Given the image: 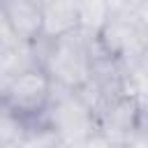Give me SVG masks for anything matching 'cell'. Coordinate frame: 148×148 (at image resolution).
<instances>
[{"label": "cell", "instance_id": "obj_1", "mask_svg": "<svg viewBox=\"0 0 148 148\" xmlns=\"http://www.w3.org/2000/svg\"><path fill=\"white\" fill-rule=\"evenodd\" d=\"M32 46L37 53L39 69H44V74L56 86H62L69 90H81L88 83L92 58L99 51L97 37L86 35L81 30L58 42L39 39Z\"/></svg>", "mask_w": 148, "mask_h": 148}, {"label": "cell", "instance_id": "obj_2", "mask_svg": "<svg viewBox=\"0 0 148 148\" xmlns=\"http://www.w3.org/2000/svg\"><path fill=\"white\" fill-rule=\"evenodd\" d=\"M97 44L104 56L118 60L125 67L139 62L148 49V28L136 14L134 2H111V16L97 35Z\"/></svg>", "mask_w": 148, "mask_h": 148}, {"label": "cell", "instance_id": "obj_3", "mask_svg": "<svg viewBox=\"0 0 148 148\" xmlns=\"http://www.w3.org/2000/svg\"><path fill=\"white\" fill-rule=\"evenodd\" d=\"M39 123H44L58 136V141L67 148L86 141L88 136H92L97 132V120H95L92 111L83 104L79 92L56 86V83L51 90V99H49L44 113L39 116Z\"/></svg>", "mask_w": 148, "mask_h": 148}, {"label": "cell", "instance_id": "obj_4", "mask_svg": "<svg viewBox=\"0 0 148 148\" xmlns=\"http://www.w3.org/2000/svg\"><path fill=\"white\" fill-rule=\"evenodd\" d=\"M51 90H53L51 79L44 74V69L35 67L9 81L2 104L9 111H14L21 120L32 123V120H39V116L44 113L51 99Z\"/></svg>", "mask_w": 148, "mask_h": 148}, {"label": "cell", "instance_id": "obj_5", "mask_svg": "<svg viewBox=\"0 0 148 148\" xmlns=\"http://www.w3.org/2000/svg\"><path fill=\"white\" fill-rule=\"evenodd\" d=\"M139 99L120 95L97 116V132H102L113 146H125L136 132Z\"/></svg>", "mask_w": 148, "mask_h": 148}, {"label": "cell", "instance_id": "obj_6", "mask_svg": "<svg viewBox=\"0 0 148 148\" xmlns=\"http://www.w3.org/2000/svg\"><path fill=\"white\" fill-rule=\"evenodd\" d=\"M7 25L18 44H37L42 39V0H9L0 2Z\"/></svg>", "mask_w": 148, "mask_h": 148}, {"label": "cell", "instance_id": "obj_7", "mask_svg": "<svg viewBox=\"0 0 148 148\" xmlns=\"http://www.w3.org/2000/svg\"><path fill=\"white\" fill-rule=\"evenodd\" d=\"M79 32V7L76 2L42 0V39L58 42Z\"/></svg>", "mask_w": 148, "mask_h": 148}, {"label": "cell", "instance_id": "obj_8", "mask_svg": "<svg viewBox=\"0 0 148 148\" xmlns=\"http://www.w3.org/2000/svg\"><path fill=\"white\" fill-rule=\"evenodd\" d=\"M39 67L35 46L30 44H0V79H16L30 69Z\"/></svg>", "mask_w": 148, "mask_h": 148}, {"label": "cell", "instance_id": "obj_9", "mask_svg": "<svg viewBox=\"0 0 148 148\" xmlns=\"http://www.w3.org/2000/svg\"><path fill=\"white\" fill-rule=\"evenodd\" d=\"M76 7H79V30L97 37L111 16V2L88 0V2H76Z\"/></svg>", "mask_w": 148, "mask_h": 148}, {"label": "cell", "instance_id": "obj_10", "mask_svg": "<svg viewBox=\"0 0 148 148\" xmlns=\"http://www.w3.org/2000/svg\"><path fill=\"white\" fill-rule=\"evenodd\" d=\"M25 132V120L0 104V148H16Z\"/></svg>", "mask_w": 148, "mask_h": 148}, {"label": "cell", "instance_id": "obj_11", "mask_svg": "<svg viewBox=\"0 0 148 148\" xmlns=\"http://www.w3.org/2000/svg\"><path fill=\"white\" fill-rule=\"evenodd\" d=\"M72 148H113V143H111L102 132H95L92 136H88L86 141H81V143L72 146Z\"/></svg>", "mask_w": 148, "mask_h": 148}, {"label": "cell", "instance_id": "obj_12", "mask_svg": "<svg viewBox=\"0 0 148 148\" xmlns=\"http://www.w3.org/2000/svg\"><path fill=\"white\" fill-rule=\"evenodd\" d=\"M136 132L148 139V99L139 102V116H136Z\"/></svg>", "mask_w": 148, "mask_h": 148}, {"label": "cell", "instance_id": "obj_13", "mask_svg": "<svg viewBox=\"0 0 148 148\" xmlns=\"http://www.w3.org/2000/svg\"><path fill=\"white\" fill-rule=\"evenodd\" d=\"M136 65H139V67H141L143 72H148V49L143 51V56L139 58V62H136Z\"/></svg>", "mask_w": 148, "mask_h": 148}, {"label": "cell", "instance_id": "obj_14", "mask_svg": "<svg viewBox=\"0 0 148 148\" xmlns=\"http://www.w3.org/2000/svg\"><path fill=\"white\" fill-rule=\"evenodd\" d=\"M113 148H130V146H113Z\"/></svg>", "mask_w": 148, "mask_h": 148}, {"label": "cell", "instance_id": "obj_15", "mask_svg": "<svg viewBox=\"0 0 148 148\" xmlns=\"http://www.w3.org/2000/svg\"><path fill=\"white\" fill-rule=\"evenodd\" d=\"M56 148H67V146H62V143H58V146H56Z\"/></svg>", "mask_w": 148, "mask_h": 148}]
</instances>
